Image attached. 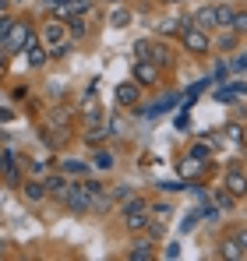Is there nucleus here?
<instances>
[{
	"label": "nucleus",
	"mask_w": 247,
	"mask_h": 261,
	"mask_svg": "<svg viewBox=\"0 0 247 261\" xmlns=\"http://www.w3.org/2000/svg\"><path fill=\"white\" fill-rule=\"evenodd\" d=\"M240 39H244V36H237L233 29H215V43H212V46H215L219 53H230V49L240 43Z\"/></svg>",
	"instance_id": "5701e85b"
},
{
	"label": "nucleus",
	"mask_w": 247,
	"mask_h": 261,
	"mask_svg": "<svg viewBox=\"0 0 247 261\" xmlns=\"http://www.w3.org/2000/svg\"><path fill=\"white\" fill-rule=\"evenodd\" d=\"M42 184H46V194H50L53 201H60L64 191H67V184H71V176H67V173H53V170H50V173L42 176Z\"/></svg>",
	"instance_id": "dca6fc26"
},
{
	"label": "nucleus",
	"mask_w": 247,
	"mask_h": 261,
	"mask_svg": "<svg viewBox=\"0 0 247 261\" xmlns=\"http://www.w3.org/2000/svg\"><path fill=\"white\" fill-rule=\"evenodd\" d=\"M131 21H134V14H131L124 4H113V11H110V25H113V29H127Z\"/></svg>",
	"instance_id": "a878e982"
},
{
	"label": "nucleus",
	"mask_w": 247,
	"mask_h": 261,
	"mask_svg": "<svg viewBox=\"0 0 247 261\" xmlns=\"http://www.w3.org/2000/svg\"><path fill=\"white\" fill-rule=\"evenodd\" d=\"M163 4H177V0H163Z\"/></svg>",
	"instance_id": "5fc2aeb1"
},
{
	"label": "nucleus",
	"mask_w": 247,
	"mask_h": 261,
	"mask_svg": "<svg viewBox=\"0 0 247 261\" xmlns=\"http://www.w3.org/2000/svg\"><path fill=\"white\" fill-rule=\"evenodd\" d=\"M149 216H152V219H169V216H173V205H169V201H152Z\"/></svg>",
	"instance_id": "473e14b6"
},
{
	"label": "nucleus",
	"mask_w": 247,
	"mask_h": 261,
	"mask_svg": "<svg viewBox=\"0 0 247 261\" xmlns=\"http://www.w3.org/2000/svg\"><path fill=\"white\" fill-rule=\"evenodd\" d=\"M230 71H237V74H247V53H237V57L230 60Z\"/></svg>",
	"instance_id": "58836bf2"
},
{
	"label": "nucleus",
	"mask_w": 247,
	"mask_h": 261,
	"mask_svg": "<svg viewBox=\"0 0 247 261\" xmlns=\"http://www.w3.org/2000/svg\"><path fill=\"white\" fill-rule=\"evenodd\" d=\"M7 57H11V53H7V49H4V46H0V78H4V74H7Z\"/></svg>",
	"instance_id": "09e8293b"
},
{
	"label": "nucleus",
	"mask_w": 247,
	"mask_h": 261,
	"mask_svg": "<svg viewBox=\"0 0 247 261\" xmlns=\"http://www.w3.org/2000/svg\"><path fill=\"white\" fill-rule=\"evenodd\" d=\"M64 4H67L75 14H92V11H95V0H64Z\"/></svg>",
	"instance_id": "72a5a7b5"
},
{
	"label": "nucleus",
	"mask_w": 247,
	"mask_h": 261,
	"mask_svg": "<svg viewBox=\"0 0 247 261\" xmlns=\"http://www.w3.org/2000/svg\"><path fill=\"white\" fill-rule=\"evenodd\" d=\"M53 4H60V0H42V7H53Z\"/></svg>",
	"instance_id": "3c124183"
},
{
	"label": "nucleus",
	"mask_w": 247,
	"mask_h": 261,
	"mask_svg": "<svg viewBox=\"0 0 247 261\" xmlns=\"http://www.w3.org/2000/svg\"><path fill=\"white\" fill-rule=\"evenodd\" d=\"M131 78L138 82L141 88H159L163 82V71L152 64V60H134V67H131Z\"/></svg>",
	"instance_id": "0eeeda50"
},
{
	"label": "nucleus",
	"mask_w": 247,
	"mask_h": 261,
	"mask_svg": "<svg viewBox=\"0 0 247 261\" xmlns=\"http://www.w3.org/2000/svg\"><path fill=\"white\" fill-rule=\"evenodd\" d=\"M163 254H166L169 261H177V258H180V244H166V251H163Z\"/></svg>",
	"instance_id": "49530a36"
},
{
	"label": "nucleus",
	"mask_w": 247,
	"mask_h": 261,
	"mask_svg": "<svg viewBox=\"0 0 247 261\" xmlns=\"http://www.w3.org/2000/svg\"><path fill=\"white\" fill-rule=\"evenodd\" d=\"M141 92H145V88L138 85L134 78H127V82H120V85L113 88V99H117L120 110H138V106H141Z\"/></svg>",
	"instance_id": "423d86ee"
},
{
	"label": "nucleus",
	"mask_w": 247,
	"mask_h": 261,
	"mask_svg": "<svg viewBox=\"0 0 247 261\" xmlns=\"http://www.w3.org/2000/svg\"><path fill=\"white\" fill-rule=\"evenodd\" d=\"M149 60H152V64L163 71V74L177 67V53H173V46L166 43L163 36H159V39H149Z\"/></svg>",
	"instance_id": "39448f33"
},
{
	"label": "nucleus",
	"mask_w": 247,
	"mask_h": 261,
	"mask_svg": "<svg viewBox=\"0 0 247 261\" xmlns=\"http://www.w3.org/2000/svg\"><path fill=\"white\" fill-rule=\"evenodd\" d=\"M177 102H180V92H169V95L156 99V102H152L149 110H141V113H145V117H163V113H169V110H173Z\"/></svg>",
	"instance_id": "4be33fe9"
},
{
	"label": "nucleus",
	"mask_w": 247,
	"mask_h": 261,
	"mask_svg": "<svg viewBox=\"0 0 247 261\" xmlns=\"http://www.w3.org/2000/svg\"><path fill=\"white\" fill-rule=\"evenodd\" d=\"M230 88H233V95H247V82H233Z\"/></svg>",
	"instance_id": "8fccbe9b"
},
{
	"label": "nucleus",
	"mask_w": 247,
	"mask_h": 261,
	"mask_svg": "<svg viewBox=\"0 0 247 261\" xmlns=\"http://www.w3.org/2000/svg\"><path fill=\"white\" fill-rule=\"evenodd\" d=\"M233 99H237L233 88H219V92H215V102H233Z\"/></svg>",
	"instance_id": "c03bdc74"
},
{
	"label": "nucleus",
	"mask_w": 247,
	"mask_h": 261,
	"mask_svg": "<svg viewBox=\"0 0 247 261\" xmlns=\"http://www.w3.org/2000/svg\"><path fill=\"white\" fill-rule=\"evenodd\" d=\"M198 170H202V159H191V155H187V159L180 163V173H184V176H194Z\"/></svg>",
	"instance_id": "4c0bfd02"
},
{
	"label": "nucleus",
	"mask_w": 247,
	"mask_h": 261,
	"mask_svg": "<svg viewBox=\"0 0 247 261\" xmlns=\"http://www.w3.org/2000/svg\"><path fill=\"white\" fill-rule=\"evenodd\" d=\"M39 32V43L46 46V49H53V46H60V43H67L71 36H67V25L64 21H57V18H46V25L42 29H36Z\"/></svg>",
	"instance_id": "6e6552de"
},
{
	"label": "nucleus",
	"mask_w": 247,
	"mask_h": 261,
	"mask_svg": "<svg viewBox=\"0 0 247 261\" xmlns=\"http://www.w3.org/2000/svg\"><path fill=\"white\" fill-rule=\"evenodd\" d=\"M215 205H219V212H230V208L237 205V198H233L226 187H219V191H215Z\"/></svg>",
	"instance_id": "7c9ffc66"
},
{
	"label": "nucleus",
	"mask_w": 247,
	"mask_h": 261,
	"mask_svg": "<svg viewBox=\"0 0 247 261\" xmlns=\"http://www.w3.org/2000/svg\"><path fill=\"white\" fill-rule=\"evenodd\" d=\"M198 222H202V208H191L187 216L180 219V233H184V237H187V233H194V229H198Z\"/></svg>",
	"instance_id": "c85d7f7f"
},
{
	"label": "nucleus",
	"mask_w": 247,
	"mask_h": 261,
	"mask_svg": "<svg viewBox=\"0 0 247 261\" xmlns=\"http://www.w3.org/2000/svg\"><path fill=\"white\" fill-rule=\"evenodd\" d=\"M110 208H113V194H110V191H95V194H92V212H88V216H106Z\"/></svg>",
	"instance_id": "b1692460"
},
{
	"label": "nucleus",
	"mask_w": 247,
	"mask_h": 261,
	"mask_svg": "<svg viewBox=\"0 0 247 261\" xmlns=\"http://www.w3.org/2000/svg\"><path fill=\"white\" fill-rule=\"evenodd\" d=\"M14 25V14H7V11H0V39L7 36V29Z\"/></svg>",
	"instance_id": "79ce46f5"
},
{
	"label": "nucleus",
	"mask_w": 247,
	"mask_h": 261,
	"mask_svg": "<svg viewBox=\"0 0 247 261\" xmlns=\"http://www.w3.org/2000/svg\"><path fill=\"white\" fill-rule=\"evenodd\" d=\"M152 258H156V240H149V237H138L127 251V261H152Z\"/></svg>",
	"instance_id": "f3484780"
},
{
	"label": "nucleus",
	"mask_w": 247,
	"mask_h": 261,
	"mask_svg": "<svg viewBox=\"0 0 247 261\" xmlns=\"http://www.w3.org/2000/svg\"><path fill=\"white\" fill-rule=\"evenodd\" d=\"M18 191H21V198L29 201V205H42L50 194H46V184H42L39 176H25L21 184H18Z\"/></svg>",
	"instance_id": "9b49d317"
},
{
	"label": "nucleus",
	"mask_w": 247,
	"mask_h": 261,
	"mask_svg": "<svg viewBox=\"0 0 247 261\" xmlns=\"http://www.w3.org/2000/svg\"><path fill=\"white\" fill-rule=\"evenodd\" d=\"M187 155H191V159H202V163H205V159H212V148H208L205 141H194V145H191V152H187Z\"/></svg>",
	"instance_id": "f704fd0d"
},
{
	"label": "nucleus",
	"mask_w": 247,
	"mask_h": 261,
	"mask_svg": "<svg viewBox=\"0 0 247 261\" xmlns=\"http://www.w3.org/2000/svg\"><path fill=\"white\" fill-rule=\"evenodd\" d=\"M223 187L233 194V198H247V173L240 166H230L226 170V180H223Z\"/></svg>",
	"instance_id": "f8f14e48"
},
{
	"label": "nucleus",
	"mask_w": 247,
	"mask_h": 261,
	"mask_svg": "<svg viewBox=\"0 0 247 261\" xmlns=\"http://www.w3.org/2000/svg\"><path fill=\"white\" fill-rule=\"evenodd\" d=\"M223 134H226V138H230V141H247V130L240 127V124H237V120H230V124H226V127H223Z\"/></svg>",
	"instance_id": "2f4dec72"
},
{
	"label": "nucleus",
	"mask_w": 247,
	"mask_h": 261,
	"mask_svg": "<svg viewBox=\"0 0 247 261\" xmlns=\"http://www.w3.org/2000/svg\"><path fill=\"white\" fill-rule=\"evenodd\" d=\"M64 25H67V36H71L75 43H85V39L92 36V25H88V14H71V18H67Z\"/></svg>",
	"instance_id": "4468645a"
},
{
	"label": "nucleus",
	"mask_w": 247,
	"mask_h": 261,
	"mask_svg": "<svg viewBox=\"0 0 247 261\" xmlns=\"http://www.w3.org/2000/svg\"><path fill=\"white\" fill-rule=\"evenodd\" d=\"M180 46L187 49V53H194V57H205V53H212V32H205V29H198V25H187L180 36Z\"/></svg>",
	"instance_id": "7ed1b4c3"
},
{
	"label": "nucleus",
	"mask_w": 247,
	"mask_h": 261,
	"mask_svg": "<svg viewBox=\"0 0 247 261\" xmlns=\"http://www.w3.org/2000/svg\"><path fill=\"white\" fill-rule=\"evenodd\" d=\"M187 127H191V117H187V110H184V113L177 117V130H187Z\"/></svg>",
	"instance_id": "de8ad7c7"
},
{
	"label": "nucleus",
	"mask_w": 247,
	"mask_h": 261,
	"mask_svg": "<svg viewBox=\"0 0 247 261\" xmlns=\"http://www.w3.org/2000/svg\"><path fill=\"white\" fill-rule=\"evenodd\" d=\"M103 4H120V0H103Z\"/></svg>",
	"instance_id": "864d4df0"
},
{
	"label": "nucleus",
	"mask_w": 247,
	"mask_h": 261,
	"mask_svg": "<svg viewBox=\"0 0 247 261\" xmlns=\"http://www.w3.org/2000/svg\"><path fill=\"white\" fill-rule=\"evenodd\" d=\"M230 29H233L237 36H247V7H237V11H233V21H230Z\"/></svg>",
	"instance_id": "c756f323"
},
{
	"label": "nucleus",
	"mask_w": 247,
	"mask_h": 261,
	"mask_svg": "<svg viewBox=\"0 0 247 261\" xmlns=\"http://www.w3.org/2000/svg\"><path fill=\"white\" fill-rule=\"evenodd\" d=\"M46 127L67 141V138L75 134V113H71V110H64V106H53V110H46Z\"/></svg>",
	"instance_id": "20e7f679"
},
{
	"label": "nucleus",
	"mask_w": 247,
	"mask_h": 261,
	"mask_svg": "<svg viewBox=\"0 0 247 261\" xmlns=\"http://www.w3.org/2000/svg\"><path fill=\"white\" fill-rule=\"evenodd\" d=\"M187 25H191V14L187 18H163V21H156V32L166 39V36H180Z\"/></svg>",
	"instance_id": "6ab92c4d"
},
{
	"label": "nucleus",
	"mask_w": 247,
	"mask_h": 261,
	"mask_svg": "<svg viewBox=\"0 0 247 261\" xmlns=\"http://www.w3.org/2000/svg\"><path fill=\"white\" fill-rule=\"evenodd\" d=\"M110 194H113V201H127V198H131L134 191H131V187H113Z\"/></svg>",
	"instance_id": "37998d69"
},
{
	"label": "nucleus",
	"mask_w": 247,
	"mask_h": 261,
	"mask_svg": "<svg viewBox=\"0 0 247 261\" xmlns=\"http://www.w3.org/2000/svg\"><path fill=\"white\" fill-rule=\"evenodd\" d=\"M233 240L240 244V251L247 254V229H244V226H240V229H233Z\"/></svg>",
	"instance_id": "a18cd8bd"
},
{
	"label": "nucleus",
	"mask_w": 247,
	"mask_h": 261,
	"mask_svg": "<svg viewBox=\"0 0 247 261\" xmlns=\"http://www.w3.org/2000/svg\"><path fill=\"white\" fill-rule=\"evenodd\" d=\"M57 166H60V173H67L71 180H85V176L92 173V166H88L85 159H75V155H64Z\"/></svg>",
	"instance_id": "2eb2a0df"
},
{
	"label": "nucleus",
	"mask_w": 247,
	"mask_h": 261,
	"mask_svg": "<svg viewBox=\"0 0 247 261\" xmlns=\"http://www.w3.org/2000/svg\"><path fill=\"white\" fill-rule=\"evenodd\" d=\"M134 60H149V39H138L134 43Z\"/></svg>",
	"instance_id": "a19ab883"
},
{
	"label": "nucleus",
	"mask_w": 247,
	"mask_h": 261,
	"mask_svg": "<svg viewBox=\"0 0 247 261\" xmlns=\"http://www.w3.org/2000/svg\"><path fill=\"white\" fill-rule=\"evenodd\" d=\"M106 127H110V138H113V134H124V127H127V124H124L120 113H113V117H106Z\"/></svg>",
	"instance_id": "e433bc0d"
},
{
	"label": "nucleus",
	"mask_w": 247,
	"mask_h": 261,
	"mask_svg": "<svg viewBox=\"0 0 247 261\" xmlns=\"http://www.w3.org/2000/svg\"><path fill=\"white\" fill-rule=\"evenodd\" d=\"M88 166H92L95 173H113V170H117V152H113L110 145H99V148H92Z\"/></svg>",
	"instance_id": "9d476101"
},
{
	"label": "nucleus",
	"mask_w": 247,
	"mask_h": 261,
	"mask_svg": "<svg viewBox=\"0 0 247 261\" xmlns=\"http://www.w3.org/2000/svg\"><path fill=\"white\" fill-rule=\"evenodd\" d=\"M191 25H198V29H205V32H215V4L198 7V11L191 14Z\"/></svg>",
	"instance_id": "412c9836"
},
{
	"label": "nucleus",
	"mask_w": 247,
	"mask_h": 261,
	"mask_svg": "<svg viewBox=\"0 0 247 261\" xmlns=\"http://www.w3.org/2000/svg\"><path fill=\"white\" fill-rule=\"evenodd\" d=\"M233 4H215V29H230V21H233Z\"/></svg>",
	"instance_id": "bb28decb"
},
{
	"label": "nucleus",
	"mask_w": 247,
	"mask_h": 261,
	"mask_svg": "<svg viewBox=\"0 0 247 261\" xmlns=\"http://www.w3.org/2000/svg\"><path fill=\"white\" fill-rule=\"evenodd\" d=\"M50 166H53V163H32V166H29V176H39L42 180V176L50 173Z\"/></svg>",
	"instance_id": "ea45409f"
},
{
	"label": "nucleus",
	"mask_w": 247,
	"mask_h": 261,
	"mask_svg": "<svg viewBox=\"0 0 247 261\" xmlns=\"http://www.w3.org/2000/svg\"><path fill=\"white\" fill-rule=\"evenodd\" d=\"M215 258H223V261H244L247 254L240 251V244H237L233 237H226V240H219V247H215Z\"/></svg>",
	"instance_id": "aec40b11"
},
{
	"label": "nucleus",
	"mask_w": 247,
	"mask_h": 261,
	"mask_svg": "<svg viewBox=\"0 0 247 261\" xmlns=\"http://www.w3.org/2000/svg\"><path fill=\"white\" fill-rule=\"evenodd\" d=\"M141 233H145L149 240H156V244H159V240H163V237H166V222H163V219H149Z\"/></svg>",
	"instance_id": "cd10ccee"
},
{
	"label": "nucleus",
	"mask_w": 247,
	"mask_h": 261,
	"mask_svg": "<svg viewBox=\"0 0 247 261\" xmlns=\"http://www.w3.org/2000/svg\"><path fill=\"white\" fill-rule=\"evenodd\" d=\"M4 254H7V251H4V240H0V258H4Z\"/></svg>",
	"instance_id": "603ef678"
},
{
	"label": "nucleus",
	"mask_w": 247,
	"mask_h": 261,
	"mask_svg": "<svg viewBox=\"0 0 247 261\" xmlns=\"http://www.w3.org/2000/svg\"><path fill=\"white\" fill-rule=\"evenodd\" d=\"M99 120H106L103 106H99V102H92V99H85V106H82V124H99Z\"/></svg>",
	"instance_id": "393cba45"
},
{
	"label": "nucleus",
	"mask_w": 247,
	"mask_h": 261,
	"mask_svg": "<svg viewBox=\"0 0 247 261\" xmlns=\"http://www.w3.org/2000/svg\"><path fill=\"white\" fill-rule=\"evenodd\" d=\"M0 176H4V184H7V187H18V184H21L18 152H11V148H4V152H0Z\"/></svg>",
	"instance_id": "1a4fd4ad"
},
{
	"label": "nucleus",
	"mask_w": 247,
	"mask_h": 261,
	"mask_svg": "<svg viewBox=\"0 0 247 261\" xmlns=\"http://www.w3.org/2000/svg\"><path fill=\"white\" fill-rule=\"evenodd\" d=\"M215 85H223V82H230V64H215V71L208 74Z\"/></svg>",
	"instance_id": "c9c22d12"
},
{
	"label": "nucleus",
	"mask_w": 247,
	"mask_h": 261,
	"mask_svg": "<svg viewBox=\"0 0 247 261\" xmlns=\"http://www.w3.org/2000/svg\"><path fill=\"white\" fill-rule=\"evenodd\" d=\"M32 36H36V25H32L29 18H14V25L7 29V36L0 39V46L14 57V53H25V46H29Z\"/></svg>",
	"instance_id": "f257e3e1"
},
{
	"label": "nucleus",
	"mask_w": 247,
	"mask_h": 261,
	"mask_svg": "<svg viewBox=\"0 0 247 261\" xmlns=\"http://www.w3.org/2000/svg\"><path fill=\"white\" fill-rule=\"evenodd\" d=\"M149 208H152V201H149V198H138V194H131L127 201H120V219L149 216Z\"/></svg>",
	"instance_id": "a211bd4d"
},
{
	"label": "nucleus",
	"mask_w": 247,
	"mask_h": 261,
	"mask_svg": "<svg viewBox=\"0 0 247 261\" xmlns=\"http://www.w3.org/2000/svg\"><path fill=\"white\" fill-rule=\"evenodd\" d=\"M60 205H64L67 212H75V216H88V212H92V194L85 191L82 180H71L67 191H64V198H60Z\"/></svg>",
	"instance_id": "f03ea898"
},
{
	"label": "nucleus",
	"mask_w": 247,
	"mask_h": 261,
	"mask_svg": "<svg viewBox=\"0 0 247 261\" xmlns=\"http://www.w3.org/2000/svg\"><path fill=\"white\" fill-rule=\"evenodd\" d=\"M82 141L88 145V148H99V145H106V141H110V127H106V120H99V124H85Z\"/></svg>",
	"instance_id": "ddd939ff"
}]
</instances>
